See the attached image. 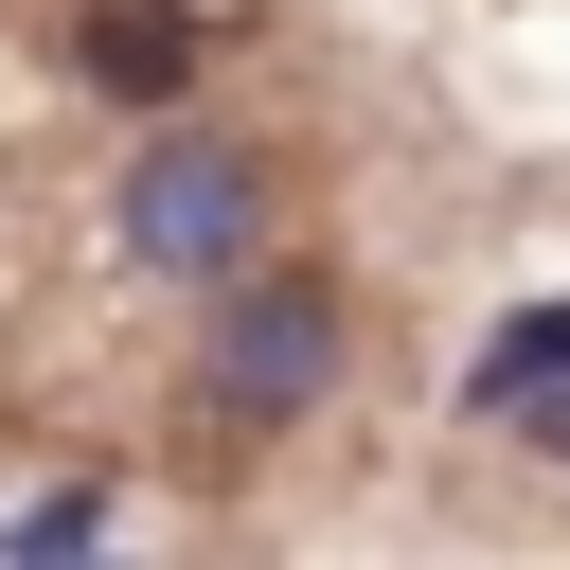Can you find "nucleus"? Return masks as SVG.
Instances as JSON below:
<instances>
[{
  "label": "nucleus",
  "mask_w": 570,
  "mask_h": 570,
  "mask_svg": "<svg viewBox=\"0 0 570 570\" xmlns=\"http://www.w3.org/2000/svg\"><path fill=\"white\" fill-rule=\"evenodd\" d=\"M321 374H338V285H303V267H232V303H214V356H196V410L214 428H285V410H321Z\"/></svg>",
  "instance_id": "1"
},
{
  "label": "nucleus",
  "mask_w": 570,
  "mask_h": 570,
  "mask_svg": "<svg viewBox=\"0 0 570 570\" xmlns=\"http://www.w3.org/2000/svg\"><path fill=\"white\" fill-rule=\"evenodd\" d=\"M249 232H267V196H249V160H232V142H160V160L125 178V249H142L160 285H232V267H249Z\"/></svg>",
  "instance_id": "2"
},
{
  "label": "nucleus",
  "mask_w": 570,
  "mask_h": 570,
  "mask_svg": "<svg viewBox=\"0 0 570 570\" xmlns=\"http://www.w3.org/2000/svg\"><path fill=\"white\" fill-rule=\"evenodd\" d=\"M178 71H196V36H178L160 0H107V18H89V89H125V107H160Z\"/></svg>",
  "instance_id": "3"
},
{
  "label": "nucleus",
  "mask_w": 570,
  "mask_h": 570,
  "mask_svg": "<svg viewBox=\"0 0 570 570\" xmlns=\"http://www.w3.org/2000/svg\"><path fill=\"white\" fill-rule=\"evenodd\" d=\"M463 392H481V428H499L517 392H570V303H534V321H517V338H499V356H481Z\"/></svg>",
  "instance_id": "4"
}]
</instances>
